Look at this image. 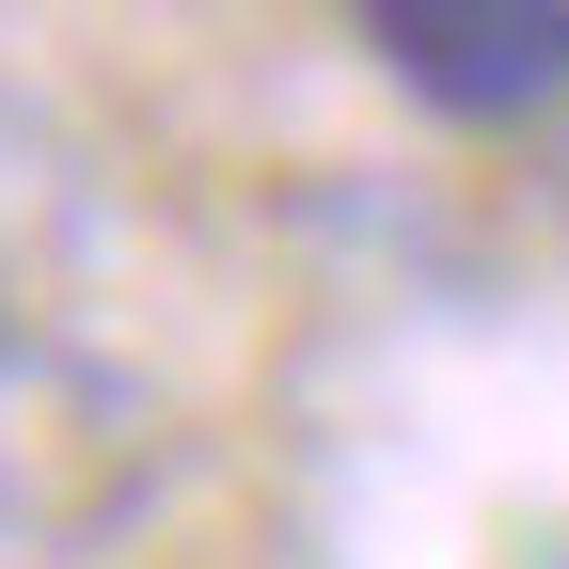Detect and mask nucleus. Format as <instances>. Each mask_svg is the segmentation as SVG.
Here are the masks:
<instances>
[{
	"mask_svg": "<svg viewBox=\"0 0 569 569\" xmlns=\"http://www.w3.org/2000/svg\"><path fill=\"white\" fill-rule=\"evenodd\" d=\"M348 32L443 127H538L569 96V17L553 0H348Z\"/></svg>",
	"mask_w": 569,
	"mask_h": 569,
	"instance_id": "f03ea898",
	"label": "nucleus"
},
{
	"mask_svg": "<svg viewBox=\"0 0 569 569\" xmlns=\"http://www.w3.org/2000/svg\"><path fill=\"white\" fill-rule=\"evenodd\" d=\"M553 17H569V0H553Z\"/></svg>",
	"mask_w": 569,
	"mask_h": 569,
	"instance_id": "20e7f679",
	"label": "nucleus"
},
{
	"mask_svg": "<svg viewBox=\"0 0 569 569\" xmlns=\"http://www.w3.org/2000/svg\"><path fill=\"white\" fill-rule=\"evenodd\" d=\"M159 396L80 332L0 317V569H96L159 507Z\"/></svg>",
	"mask_w": 569,
	"mask_h": 569,
	"instance_id": "f257e3e1",
	"label": "nucleus"
},
{
	"mask_svg": "<svg viewBox=\"0 0 569 569\" xmlns=\"http://www.w3.org/2000/svg\"><path fill=\"white\" fill-rule=\"evenodd\" d=\"M553 206H569V111H553Z\"/></svg>",
	"mask_w": 569,
	"mask_h": 569,
	"instance_id": "7ed1b4c3",
	"label": "nucleus"
}]
</instances>
